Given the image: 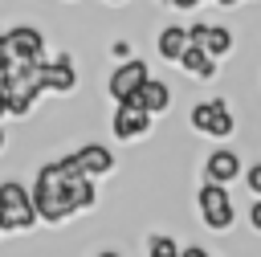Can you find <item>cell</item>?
<instances>
[{"label":"cell","mask_w":261,"mask_h":257,"mask_svg":"<svg viewBox=\"0 0 261 257\" xmlns=\"http://www.w3.org/2000/svg\"><path fill=\"white\" fill-rule=\"evenodd\" d=\"M188 37H192V45L208 49L216 61H224V57L237 49V37H232V29H228V24H208V20H196V24H188Z\"/></svg>","instance_id":"obj_10"},{"label":"cell","mask_w":261,"mask_h":257,"mask_svg":"<svg viewBox=\"0 0 261 257\" xmlns=\"http://www.w3.org/2000/svg\"><path fill=\"white\" fill-rule=\"evenodd\" d=\"M73 159L82 163V171L86 175H94V179H102V175H110L114 171V151L106 147V143H82L77 151H73Z\"/></svg>","instance_id":"obj_12"},{"label":"cell","mask_w":261,"mask_h":257,"mask_svg":"<svg viewBox=\"0 0 261 257\" xmlns=\"http://www.w3.org/2000/svg\"><path fill=\"white\" fill-rule=\"evenodd\" d=\"M45 49L49 41L37 24H12L0 33V65H41Z\"/></svg>","instance_id":"obj_3"},{"label":"cell","mask_w":261,"mask_h":257,"mask_svg":"<svg viewBox=\"0 0 261 257\" xmlns=\"http://www.w3.org/2000/svg\"><path fill=\"white\" fill-rule=\"evenodd\" d=\"M249 224L261 233V196H253V204H249Z\"/></svg>","instance_id":"obj_20"},{"label":"cell","mask_w":261,"mask_h":257,"mask_svg":"<svg viewBox=\"0 0 261 257\" xmlns=\"http://www.w3.org/2000/svg\"><path fill=\"white\" fill-rule=\"evenodd\" d=\"M130 102H139V106H143V110H151V114H167V106H171V86H167L163 78H155V73H151V78L143 82V90H139Z\"/></svg>","instance_id":"obj_15"},{"label":"cell","mask_w":261,"mask_h":257,"mask_svg":"<svg viewBox=\"0 0 261 257\" xmlns=\"http://www.w3.org/2000/svg\"><path fill=\"white\" fill-rule=\"evenodd\" d=\"M0 220L8 233H29L41 220L33 204V188H24L20 179H0Z\"/></svg>","instance_id":"obj_4"},{"label":"cell","mask_w":261,"mask_h":257,"mask_svg":"<svg viewBox=\"0 0 261 257\" xmlns=\"http://www.w3.org/2000/svg\"><path fill=\"white\" fill-rule=\"evenodd\" d=\"M184 249L175 245V237H167V233H155V237H147V257H179Z\"/></svg>","instance_id":"obj_16"},{"label":"cell","mask_w":261,"mask_h":257,"mask_svg":"<svg viewBox=\"0 0 261 257\" xmlns=\"http://www.w3.org/2000/svg\"><path fill=\"white\" fill-rule=\"evenodd\" d=\"M151 126H155V114H151V110H143L139 102H114L110 135H114L118 143H139V139L151 135Z\"/></svg>","instance_id":"obj_7"},{"label":"cell","mask_w":261,"mask_h":257,"mask_svg":"<svg viewBox=\"0 0 261 257\" xmlns=\"http://www.w3.org/2000/svg\"><path fill=\"white\" fill-rule=\"evenodd\" d=\"M245 188H249L253 196H261V163H253V167H245Z\"/></svg>","instance_id":"obj_17"},{"label":"cell","mask_w":261,"mask_h":257,"mask_svg":"<svg viewBox=\"0 0 261 257\" xmlns=\"http://www.w3.org/2000/svg\"><path fill=\"white\" fill-rule=\"evenodd\" d=\"M188 122H192L196 135H208V139H228L237 131V114H232V106L224 98H200L192 106Z\"/></svg>","instance_id":"obj_5"},{"label":"cell","mask_w":261,"mask_h":257,"mask_svg":"<svg viewBox=\"0 0 261 257\" xmlns=\"http://www.w3.org/2000/svg\"><path fill=\"white\" fill-rule=\"evenodd\" d=\"M171 12H196L200 4H212V0H163Z\"/></svg>","instance_id":"obj_18"},{"label":"cell","mask_w":261,"mask_h":257,"mask_svg":"<svg viewBox=\"0 0 261 257\" xmlns=\"http://www.w3.org/2000/svg\"><path fill=\"white\" fill-rule=\"evenodd\" d=\"M41 82H45V94H73V90H77V82H82L73 53H65V49H61V53L45 57V61H41Z\"/></svg>","instance_id":"obj_9"},{"label":"cell","mask_w":261,"mask_h":257,"mask_svg":"<svg viewBox=\"0 0 261 257\" xmlns=\"http://www.w3.org/2000/svg\"><path fill=\"white\" fill-rule=\"evenodd\" d=\"M179 257H208V249H200V245H188Z\"/></svg>","instance_id":"obj_21"},{"label":"cell","mask_w":261,"mask_h":257,"mask_svg":"<svg viewBox=\"0 0 261 257\" xmlns=\"http://www.w3.org/2000/svg\"><path fill=\"white\" fill-rule=\"evenodd\" d=\"M4 233H8V228H4V220H0V237H4Z\"/></svg>","instance_id":"obj_27"},{"label":"cell","mask_w":261,"mask_h":257,"mask_svg":"<svg viewBox=\"0 0 261 257\" xmlns=\"http://www.w3.org/2000/svg\"><path fill=\"white\" fill-rule=\"evenodd\" d=\"M212 4H220V8H237L241 0H212Z\"/></svg>","instance_id":"obj_23"},{"label":"cell","mask_w":261,"mask_h":257,"mask_svg":"<svg viewBox=\"0 0 261 257\" xmlns=\"http://www.w3.org/2000/svg\"><path fill=\"white\" fill-rule=\"evenodd\" d=\"M179 69H184L188 78H196V82H216V73H220V61H216L208 49H200V45H188V49H184V57H179Z\"/></svg>","instance_id":"obj_14"},{"label":"cell","mask_w":261,"mask_h":257,"mask_svg":"<svg viewBox=\"0 0 261 257\" xmlns=\"http://www.w3.org/2000/svg\"><path fill=\"white\" fill-rule=\"evenodd\" d=\"M98 257H122V253H114V249H106V253H98Z\"/></svg>","instance_id":"obj_25"},{"label":"cell","mask_w":261,"mask_h":257,"mask_svg":"<svg viewBox=\"0 0 261 257\" xmlns=\"http://www.w3.org/2000/svg\"><path fill=\"white\" fill-rule=\"evenodd\" d=\"M0 82L8 90V118H29L37 98L45 94L41 65H0Z\"/></svg>","instance_id":"obj_2"},{"label":"cell","mask_w":261,"mask_h":257,"mask_svg":"<svg viewBox=\"0 0 261 257\" xmlns=\"http://www.w3.org/2000/svg\"><path fill=\"white\" fill-rule=\"evenodd\" d=\"M188 45H192V37H188L184 24H163L159 37H155V53H159V61H167V65H179V57H184Z\"/></svg>","instance_id":"obj_13"},{"label":"cell","mask_w":261,"mask_h":257,"mask_svg":"<svg viewBox=\"0 0 261 257\" xmlns=\"http://www.w3.org/2000/svg\"><path fill=\"white\" fill-rule=\"evenodd\" d=\"M65 4H69V0H65Z\"/></svg>","instance_id":"obj_28"},{"label":"cell","mask_w":261,"mask_h":257,"mask_svg":"<svg viewBox=\"0 0 261 257\" xmlns=\"http://www.w3.org/2000/svg\"><path fill=\"white\" fill-rule=\"evenodd\" d=\"M110 57H114V61H126V57H135V53H130V41H122V37H118V41H110Z\"/></svg>","instance_id":"obj_19"},{"label":"cell","mask_w":261,"mask_h":257,"mask_svg":"<svg viewBox=\"0 0 261 257\" xmlns=\"http://www.w3.org/2000/svg\"><path fill=\"white\" fill-rule=\"evenodd\" d=\"M33 204H37V216L45 224H65L69 216L77 212H90L98 204V188H94V175L82 171V163L69 155L61 159H49L37 167V179H33Z\"/></svg>","instance_id":"obj_1"},{"label":"cell","mask_w":261,"mask_h":257,"mask_svg":"<svg viewBox=\"0 0 261 257\" xmlns=\"http://www.w3.org/2000/svg\"><path fill=\"white\" fill-rule=\"evenodd\" d=\"M4 143H8V135H4V126H0V151H4Z\"/></svg>","instance_id":"obj_24"},{"label":"cell","mask_w":261,"mask_h":257,"mask_svg":"<svg viewBox=\"0 0 261 257\" xmlns=\"http://www.w3.org/2000/svg\"><path fill=\"white\" fill-rule=\"evenodd\" d=\"M106 4H114V8H118V4H126V0H106Z\"/></svg>","instance_id":"obj_26"},{"label":"cell","mask_w":261,"mask_h":257,"mask_svg":"<svg viewBox=\"0 0 261 257\" xmlns=\"http://www.w3.org/2000/svg\"><path fill=\"white\" fill-rule=\"evenodd\" d=\"M147 78H151V69H147L143 57L114 61V69H110V78H106V94H110V102H130V98L143 90Z\"/></svg>","instance_id":"obj_8"},{"label":"cell","mask_w":261,"mask_h":257,"mask_svg":"<svg viewBox=\"0 0 261 257\" xmlns=\"http://www.w3.org/2000/svg\"><path fill=\"white\" fill-rule=\"evenodd\" d=\"M0 118H8V90H4V82H0Z\"/></svg>","instance_id":"obj_22"},{"label":"cell","mask_w":261,"mask_h":257,"mask_svg":"<svg viewBox=\"0 0 261 257\" xmlns=\"http://www.w3.org/2000/svg\"><path fill=\"white\" fill-rule=\"evenodd\" d=\"M196 208H200V220L212 233H228L232 220H237V208H232V196H228L224 184H208L204 179L200 192H196Z\"/></svg>","instance_id":"obj_6"},{"label":"cell","mask_w":261,"mask_h":257,"mask_svg":"<svg viewBox=\"0 0 261 257\" xmlns=\"http://www.w3.org/2000/svg\"><path fill=\"white\" fill-rule=\"evenodd\" d=\"M241 175H245V163H241V155L232 147H212L208 151V159H204V179L208 184H224L228 188Z\"/></svg>","instance_id":"obj_11"}]
</instances>
